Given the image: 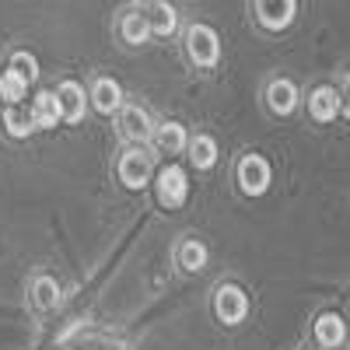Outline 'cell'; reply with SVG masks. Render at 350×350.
I'll list each match as a JSON object with an SVG mask.
<instances>
[{
    "instance_id": "obj_1",
    "label": "cell",
    "mask_w": 350,
    "mask_h": 350,
    "mask_svg": "<svg viewBox=\"0 0 350 350\" xmlns=\"http://www.w3.org/2000/svg\"><path fill=\"white\" fill-rule=\"evenodd\" d=\"M186 53L196 67H214L221 56V39L211 25H193L186 32Z\"/></svg>"
},
{
    "instance_id": "obj_2",
    "label": "cell",
    "mask_w": 350,
    "mask_h": 350,
    "mask_svg": "<svg viewBox=\"0 0 350 350\" xmlns=\"http://www.w3.org/2000/svg\"><path fill=\"white\" fill-rule=\"evenodd\" d=\"M214 312L224 326H239L242 319L249 315V298H245V291L235 287V284H224L217 287V295H214Z\"/></svg>"
},
{
    "instance_id": "obj_3",
    "label": "cell",
    "mask_w": 350,
    "mask_h": 350,
    "mask_svg": "<svg viewBox=\"0 0 350 350\" xmlns=\"http://www.w3.org/2000/svg\"><path fill=\"white\" fill-rule=\"evenodd\" d=\"M239 183H242V193L249 196H262L270 189V165L267 158H259V154H245L239 161Z\"/></svg>"
},
{
    "instance_id": "obj_4",
    "label": "cell",
    "mask_w": 350,
    "mask_h": 350,
    "mask_svg": "<svg viewBox=\"0 0 350 350\" xmlns=\"http://www.w3.org/2000/svg\"><path fill=\"white\" fill-rule=\"evenodd\" d=\"M189 196V179L186 172L179 165H168L158 172V200L165 203V207H179V203H186Z\"/></svg>"
},
{
    "instance_id": "obj_5",
    "label": "cell",
    "mask_w": 350,
    "mask_h": 350,
    "mask_svg": "<svg viewBox=\"0 0 350 350\" xmlns=\"http://www.w3.org/2000/svg\"><path fill=\"white\" fill-rule=\"evenodd\" d=\"M295 11H298V0H256V18L262 21V28L270 32H280L295 21Z\"/></svg>"
},
{
    "instance_id": "obj_6",
    "label": "cell",
    "mask_w": 350,
    "mask_h": 350,
    "mask_svg": "<svg viewBox=\"0 0 350 350\" xmlns=\"http://www.w3.org/2000/svg\"><path fill=\"white\" fill-rule=\"evenodd\" d=\"M120 183L126 189H144L151 183V154H144L140 148L137 151H126L123 161H120Z\"/></svg>"
},
{
    "instance_id": "obj_7",
    "label": "cell",
    "mask_w": 350,
    "mask_h": 350,
    "mask_svg": "<svg viewBox=\"0 0 350 350\" xmlns=\"http://www.w3.org/2000/svg\"><path fill=\"white\" fill-rule=\"evenodd\" d=\"M120 133L123 140H133V144H144V140H151L154 126H151V116L144 112L140 105H120Z\"/></svg>"
},
{
    "instance_id": "obj_8",
    "label": "cell",
    "mask_w": 350,
    "mask_h": 350,
    "mask_svg": "<svg viewBox=\"0 0 350 350\" xmlns=\"http://www.w3.org/2000/svg\"><path fill=\"white\" fill-rule=\"evenodd\" d=\"M53 95H56V102H60V116L67 123H81L84 120V92H81L77 81H64Z\"/></svg>"
},
{
    "instance_id": "obj_9",
    "label": "cell",
    "mask_w": 350,
    "mask_h": 350,
    "mask_svg": "<svg viewBox=\"0 0 350 350\" xmlns=\"http://www.w3.org/2000/svg\"><path fill=\"white\" fill-rule=\"evenodd\" d=\"M32 126L36 130H53V126H60L64 123V116H60V102H56L53 92H39L36 102H32Z\"/></svg>"
},
{
    "instance_id": "obj_10",
    "label": "cell",
    "mask_w": 350,
    "mask_h": 350,
    "mask_svg": "<svg viewBox=\"0 0 350 350\" xmlns=\"http://www.w3.org/2000/svg\"><path fill=\"white\" fill-rule=\"evenodd\" d=\"M92 105H95L98 112H105V116L120 112V105H123V88L116 84L112 77H98L95 88H92Z\"/></svg>"
},
{
    "instance_id": "obj_11",
    "label": "cell",
    "mask_w": 350,
    "mask_h": 350,
    "mask_svg": "<svg viewBox=\"0 0 350 350\" xmlns=\"http://www.w3.org/2000/svg\"><path fill=\"white\" fill-rule=\"evenodd\" d=\"M267 105L277 112V116H287V112H295V105H298V88L291 84V81H273L270 88H267Z\"/></svg>"
},
{
    "instance_id": "obj_12",
    "label": "cell",
    "mask_w": 350,
    "mask_h": 350,
    "mask_svg": "<svg viewBox=\"0 0 350 350\" xmlns=\"http://www.w3.org/2000/svg\"><path fill=\"white\" fill-rule=\"evenodd\" d=\"M308 109H312V116L319 123H329L340 112V95L333 92V88H315L312 98H308Z\"/></svg>"
},
{
    "instance_id": "obj_13",
    "label": "cell",
    "mask_w": 350,
    "mask_h": 350,
    "mask_svg": "<svg viewBox=\"0 0 350 350\" xmlns=\"http://www.w3.org/2000/svg\"><path fill=\"white\" fill-rule=\"evenodd\" d=\"M120 32H123V39H126L130 46H140V42H148V36H151L148 14H140V11H130V14L123 18V25H120Z\"/></svg>"
},
{
    "instance_id": "obj_14",
    "label": "cell",
    "mask_w": 350,
    "mask_h": 350,
    "mask_svg": "<svg viewBox=\"0 0 350 350\" xmlns=\"http://www.w3.org/2000/svg\"><path fill=\"white\" fill-rule=\"evenodd\" d=\"M179 267H183L186 273H196V270H203V267H207V245H203V242H196V239L183 242V245H179Z\"/></svg>"
},
{
    "instance_id": "obj_15",
    "label": "cell",
    "mask_w": 350,
    "mask_h": 350,
    "mask_svg": "<svg viewBox=\"0 0 350 350\" xmlns=\"http://www.w3.org/2000/svg\"><path fill=\"white\" fill-rule=\"evenodd\" d=\"M315 336H319V343H323V347H340L343 336H347L343 319H340V315H323V319L315 323Z\"/></svg>"
},
{
    "instance_id": "obj_16",
    "label": "cell",
    "mask_w": 350,
    "mask_h": 350,
    "mask_svg": "<svg viewBox=\"0 0 350 350\" xmlns=\"http://www.w3.org/2000/svg\"><path fill=\"white\" fill-rule=\"evenodd\" d=\"M148 25L154 36H172L175 28H179V14H175L172 4H154V11L148 14Z\"/></svg>"
},
{
    "instance_id": "obj_17",
    "label": "cell",
    "mask_w": 350,
    "mask_h": 350,
    "mask_svg": "<svg viewBox=\"0 0 350 350\" xmlns=\"http://www.w3.org/2000/svg\"><path fill=\"white\" fill-rule=\"evenodd\" d=\"M151 137L158 140V148L168 151V154H179V151L186 148V130H183L179 123H165V126H158V133H151Z\"/></svg>"
},
{
    "instance_id": "obj_18",
    "label": "cell",
    "mask_w": 350,
    "mask_h": 350,
    "mask_svg": "<svg viewBox=\"0 0 350 350\" xmlns=\"http://www.w3.org/2000/svg\"><path fill=\"white\" fill-rule=\"evenodd\" d=\"M25 92H28V81H25V77H21L14 67L0 74V98H4V102L18 105V102L25 98Z\"/></svg>"
},
{
    "instance_id": "obj_19",
    "label": "cell",
    "mask_w": 350,
    "mask_h": 350,
    "mask_svg": "<svg viewBox=\"0 0 350 350\" xmlns=\"http://www.w3.org/2000/svg\"><path fill=\"white\" fill-rule=\"evenodd\" d=\"M189 158H193L196 168H211V165L217 161V144H214V137H196V140L189 144Z\"/></svg>"
},
{
    "instance_id": "obj_20",
    "label": "cell",
    "mask_w": 350,
    "mask_h": 350,
    "mask_svg": "<svg viewBox=\"0 0 350 350\" xmlns=\"http://www.w3.org/2000/svg\"><path fill=\"white\" fill-rule=\"evenodd\" d=\"M32 298H36L39 308H56V301H60V287H56L53 277H39L32 284Z\"/></svg>"
},
{
    "instance_id": "obj_21",
    "label": "cell",
    "mask_w": 350,
    "mask_h": 350,
    "mask_svg": "<svg viewBox=\"0 0 350 350\" xmlns=\"http://www.w3.org/2000/svg\"><path fill=\"white\" fill-rule=\"evenodd\" d=\"M4 126L11 130V137H28V133L36 130V126H32V116L21 112V109H14V105L4 112Z\"/></svg>"
},
{
    "instance_id": "obj_22",
    "label": "cell",
    "mask_w": 350,
    "mask_h": 350,
    "mask_svg": "<svg viewBox=\"0 0 350 350\" xmlns=\"http://www.w3.org/2000/svg\"><path fill=\"white\" fill-rule=\"evenodd\" d=\"M11 67L28 81V84H32L36 77H39V64H36V56H28V53H14V60H11Z\"/></svg>"
}]
</instances>
